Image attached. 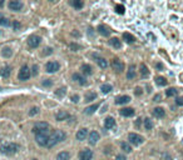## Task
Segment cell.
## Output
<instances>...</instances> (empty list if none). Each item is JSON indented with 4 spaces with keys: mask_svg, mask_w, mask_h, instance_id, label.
Returning <instances> with one entry per match:
<instances>
[{
    "mask_svg": "<svg viewBox=\"0 0 183 160\" xmlns=\"http://www.w3.org/2000/svg\"><path fill=\"white\" fill-rule=\"evenodd\" d=\"M154 101H160V95L159 94L154 96Z\"/></svg>",
    "mask_w": 183,
    "mask_h": 160,
    "instance_id": "816d5d0a",
    "label": "cell"
},
{
    "mask_svg": "<svg viewBox=\"0 0 183 160\" xmlns=\"http://www.w3.org/2000/svg\"><path fill=\"white\" fill-rule=\"evenodd\" d=\"M136 78V68L133 64L129 65L128 68V71H127V79L128 80H132V79H134Z\"/></svg>",
    "mask_w": 183,
    "mask_h": 160,
    "instance_id": "5bb4252c",
    "label": "cell"
},
{
    "mask_svg": "<svg viewBox=\"0 0 183 160\" xmlns=\"http://www.w3.org/2000/svg\"><path fill=\"white\" fill-rule=\"evenodd\" d=\"M156 84L158 86H166L167 85V79L163 78V76H157L156 78Z\"/></svg>",
    "mask_w": 183,
    "mask_h": 160,
    "instance_id": "83f0119b",
    "label": "cell"
},
{
    "mask_svg": "<svg viewBox=\"0 0 183 160\" xmlns=\"http://www.w3.org/2000/svg\"><path fill=\"white\" fill-rule=\"evenodd\" d=\"M157 68H158V69H163V66H162V64H157Z\"/></svg>",
    "mask_w": 183,
    "mask_h": 160,
    "instance_id": "f5cc1de1",
    "label": "cell"
},
{
    "mask_svg": "<svg viewBox=\"0 0 183 160\" xmlns=\"http://www.w3.org/2000/svg\"><path fill=\"white\" fill-rule=\"evenodd\" d=\"M30 75H32V73H30V69H29V66H28V65H23V66H22V69H20V70H19L18 78H19V80L25 81V80H28V79L30 78Z\"/></svg>",
    "mask_w": 183,
    "mask_h": 160,
    "instance_id": "5b68a950",
    "label": "cell"
},
{
    "mask_svg": "<svg viewBox=\"0 0 183 160\" xmlns=\"http://www.w3.org/2000/svg\"><path fill=\"white\" fill-rule=\"evenodd\" d=\"M73 80H75V81H78L80 85H86L87 84V81H86V79L83 78V76L80 75V74H78V73H75V74H73Z\"/></svg>",
    "mask_w": 183,
    "mask_h": 160,
    "instance_id": "cb8c5ba5",
    "label": "cell"
},
{
    "mask_svg": "<svg viewBox=\"0 0 183 160\" xmlns=\"http://www.w3.org/2000/svg\"><path fill=\"white\" fill-rule=\"evenodd\" d=\"M45 50H46V51H44V53H43L44 55H48V54H52V53H53V50H52V48H46V49H45Z\"/></svg>",
    "mask_w": 183,
    "mask_h": 160,
    "instance_id": "c3c4849f",
    "label": "cell"
},
{
    "mask_svg": "<svg viewBox=\"0 0 183 160\" xmlns=\"http://www.w3.org/2000/svg\"><path fill=\"white\" fill-rule=\"evenodd\" d=\"M72 5L76 9H80L83 6V1H80V0H74V1H72Z\"/></svg>",
    "mask_w": 183,
    "mask_h": 160,
    "instance_id": "ab89813d",
    "label": "cell"
},
{
    "mask_svg": "<svg viewBox=\"0 0 183 160\" xmlns=\"http://www.w3.org/2000/svg\"><path fill=\"white\" fill-rule=\"evenodd\" d=\"M8 6H9V9L13 10V11H20L23 9L24 5H23L22 1H19V0H11V1H9Z\"/></svg>",
    "mask_w": 183,
    "mask_h": 160,
    "instance_id": "30bf717a",
    "label": "cell"
},
{
    "mask_svg": "<svg viewBox=\"0 0 183 160\" xmlns=\"http://www.w3.org/2000/svg\"><path fill=\"white\" fill-rule=\"evenodd\" d=\"M2 54H3V57H4V58H10V57H11V54H13V51H11L10 48H4L3 51H2Z\"/></svg>",
    "mask_w": 183,
    "mask_h": 160,
    "instance_id": "1f68e13d",
    "label": "cell"
},
{
    "mask_svg": "<svg viewBox=\"0 0 183 160\" xmlns=\"http://www.w3.org/2000/svg\"><path fill=\"white\" fill-rule=\"evenodd\" d=\"M109 44L113 48H116V49H121L122 48V43H121V40H119L118 38H112L109 40Z\"/></svg>",
    "mask_w": 183,
    "mask_h": 160,
    "instance_id": "603a6c76",
    "label": "cell"
},
{
    "mask_svg": "<svg viewBox=\"0 0 183 160\" xmlns=\"http://www.w3.org/2000/svg\"><path fill=\"white\" fill-rule=\"evenodd\" d=\"M0 25L2 26H9L10 25V20L8 18H5L2 13H0Z\"/></svg>",
    "mask_w": 183,
    "mask_h": 160,
    "instance_id": "f1b7e54d",
    "label": "cell"
},
{
    "mask_svg": "<svg viewBox=\"0 0 183 160\" xmlns=\"http://www.w3.org/2000/svg\"><path fill=\"white\" fill-rule=\"evenodd\" d=\"M116 11L118 13V14H124V11H125V8H124V5H122V4H117L116 5Z\"/></svg>",
    "mask_w": 183,
    "mask_h": 160,
    "instance_id": "d590c367",
    "label": "cell"
},
{
    "mask_svg": "<svg viewBox=\"0 0 183 160\" xmlns=\"http://www.w3.org/2000/svg\"><path fill=\"white\" fill-rule=\"evenodd\" d=\"M176 94H177V89H174V88H170L166 92V95L167 96H174Z\"/></svg>",
    "mask_w": 183,
    "mask_h": 160,
    "instance_id": "74e56055",
    "label": "cell"
},
{
    "mask_svg": "<svg viewBox=\"0 0 183 160\" xmlns=\"http://www.w3.org/2000/svg\"><path fill=\"white\" fill-rule=\"evenodd\" d=\"M67 94V89L65 88H59L57 92H55V95L59 96V98H62V96H64Z\"/></svg>",
    "mask_w": 183,
    "mask_h": 160,
    "instance_id": "e575fe53",
    "label": "cell"
},
{
    "mask_svg": "<svg viewBox=\"0 0 183 160\" xmlns=\"http://www.w3.org/2000/svg\"><path fill=\"white\" fill-rule=\"evenodd\" d=\"M112 89H113V88H112L110 84H104V85H102V88H100V90H102L103 94H108Z\"/></svg>",
    "mask_w": 183,
    "mask_h": 160,
    "instance_id": "836d02e7",
    "label": "cell"
},
{
    "mask_svg": "<svg viewBox=\"0 0 183 160\" xmlns=\"http://www.w3.org/2000/svg\"><path fill=\"white\" fill-rule=\"evenodd\" d=\"M128 140L132 145H134V147H138V145L140 144H143L144 143V138L142 135H139L137 133H130L128 135Z\"/></svg>",
    "mask_w": 183,
    "mask_h": 160,
    "instance_id": "277c9868",
    "label": "cell"
},
{
    "mask_svg": "<svg viewBox=\"0 0 183 160\" xmlns=\"http://www.w3.org/2000/svg\"><path fill=\"white\" fill-rule=\"evenodd\" d=\"M10 74H11V66H9V65L4 66L2 70H0V75H2L3 78H9Z\"/></svg>",
    "mask_w": 183,
    "mask_h": 160,
    "instance_id": "ffe728a7",
    "label": "cell"
},
{
    "mask_svg": "<svg viewBox=\"0 0 183 160\" xmlns=\"http://www.w3.org/2000/svg\"><path fill=\"white\" fill-rule=\"evenodd\" d=\"M55 118H57L58 121H63V120H67V119H68V118H69V114L67 113L65 110H59L58 113H57V116H55Z\"/></svg>",
    "mask_w": 183,
    "mask_h": 160,
    "instance_id": "9a60e30c",
    "label": "cell"
},
{
    "mask_svg": "<svg viewBox=\"0 0 183 160\" xmlns=\"http://www.w3.org/2000/svg\"><path fill=\"white\" fill-rule=\"evenodd\" d=\"M144 128L147 130H151L153 128V123H152V120L149 119V118H146L144 119Z\"/></svg>",
    "mask_w": 183,
    "mask_h": 160,
    "instance_id": "d6a6232c",
    "label": "cell"
},
{
    "mask_svg": "<svg viewBox=\"0 0 183 160\" xmlns=\"http://www.w3.org/2000/svg\"><path fill=\"white\" fill-rule=\"evenodd\" d=\"M93 158V151L90 149H83L79 153V160H92Z\"/></svg>",
    "mask_w": 183,
    "mask_h": 160,
    "instance_id": "8fae6325",
    "label": "cell"
},
{
    "mask_svg": "<svg viewBox=\"0 0 183 160\" xmlns=\"http://www.w3.org/2000/svg\"><path fill=\"white\" fill-rule=\"evenodd\" d=\"M82 71H83L84 75H92V74H93V70H92V66L88 65V64L82 65Z\"/></svg>",
    "mask_w": 183,
    "mask_h": 160,
    "instance_id": "484cf974",
    "label": "cell"
},
{
    "mask_svg": "<svg viewBox=\"0 0 183 160\" xmlns=\"http://www.w3.org/2000/svg\"><path fill=\"white\" fill-rule=\"evenodd\" d=\"M99 108V104H93V105H90L88 108L84 109V114H87V115H92V114H94L95 113V110Z\"/></svg>",
    "mask_w": 183,
    "mask_h": 160,
    "instance_id": "ac0fdd59",
    "label": "cell"
},
{
    "mask_svg": "<svg viewBox=\"0 0 183 160\" xmlns=\"http://www.w3.org/2000/svg\"><path fill=\"white\" fill-rule=\"evenodd\" d=\"M70 159V154L68 151H62L57 155V160H69Z\"/></svg>",
    "mask_w": 183,
    "mask_h": 160,
    "instance_id": "4316f807",
    "label": "cell"
},
{
    "mask_svg": "<svg viewBox=\"0 0 183 160\" xmlns=\"http://www.w3.org/2000/svg\"><path fill=\"white\" fill-rule=\"evenodd\" d=\"M50 131V127L49 124L45 121H39V123H35L34 127H33V133L37 135V134H43V133H49Z\"/></svg>",
    "mask_w": 183,
    "mask_h": 160,
    "instance_id": "3957f363",
    "label": "cell"
},
{
    "mask_svg": "<svg viewBox=\"0 0 183 160\" xmlns=\"http://www.w3.org/2000/svg\"><path fill=\"white\" fill-rule=\"evenodd\" d=\"M32 73H33V75H37L38 74V65H34L33 66V71Z\"/></svg>",
    "mask_w": 183,
    "mask_h": 160,
    "instance_id": "bcb514c9",
    "label": "cell"
},
{
    "mask_svg": "<svg viewBox=\"0 0 183 160\" xmlns=\"http://www.w3.org/2000/svg\"><path fill=\"white\" fill-rule=\"evenodd\" d=\"M13 26H14V30H18L19 28H20V24L18 23V22H14V24H13Z\"/></svg>",
    "mask_w": 183,
    "mask_h": 160,
    "instance_id": "7dc6e473",
    "label": "cell"
},
{
    "mask_svg": "<svg viewBox=\"0 0 183 160\" xmlns=\"http://www.w3.org/2000/svg\"><path fill=\"white\" fill-rule=\"evenodd\" d=\"M140 74H142L143 78H148V75H149V70H148V68H147V65H144V64H140Z\"/></svg>",
    "mask_w": 183,
    "mask_h": 160,
    "instance_id": "f546056e",
    "label": "cell"
},
{
    "mask_svg": "<svg viewBox=\"0 0 183 160\" xmlns=\"http://www.w3.org/2000/svg\"><path fill=\"white\" fill-rule=\"evenodd\" d=\"M116 160H127V159H125V156L123 154H119V155H117Z\"/></svg>",
    "mask_w": 183,
    "mask_h": 160,
    "instance_id": "f6af8a7d",
    "label": "cell"
},
{
    "mask_svg": "<svg viewBox=\"0 0 183 160\" xmlns=\"http://www.w3.org/2000/svg\"><path fill=\"white\" fill-rule=\"evenodd\" d=\"M114 125H116V121L112 116H108L107 119L104 120V128L105 129H112V128H114Z\"/></svg>",
    "mask_w": 183,
    "mask_h": 160,
    "instance_id": "2e32d148",
    "label": "cell"
},
{
    "mask_svg": "<svg viewBox=\"0 0 183 160\" xmlns=\"http://www.w3.org/2000/svg\"><path fill=\"white\" fill-rule=\"evenodd\" d=\"M176 104H177V105H179V106H182L183 105V98H177V100H176Z\"/></svg>",
    "mask_w": 183,
    "mask_h": 160,
    "instance_id": "ee69618b",
    "label": "cell"
},
{
    "mask_svg": "<svg viewBox=\"0 0 183 160\" xmlns=\"http://www.w3.org/2000/svg\"><path fill=\"white\" fill-rule=\"evenodd\" d=\"M98 31H99V34H102L103 36H109L110 35L109 28L105 26V25H99V26H98Z\"/></svg>",
    "mask_w": 183,
    "mask_h": 160,
    "instance_id": "e0dca14e",
    "label": "cell"
},
{
    "mask_svg": "<svg viewBox=\"0 0 183 160\" xmlns=\"http://www.w3.org/2000/svg\"><path fill=\"white\" fill-rule=\"evenodd\" d=\"M49 136H50V131L49 133H43V134H37L35 135V140H37L38 145H40V147H46Z\"/></svg>",
    "mask_w": 183,
    "mask_h": 160,
    "instance_id": "8992f818",
    "label": "cell"
},
{
    "mask_svg": "<svg viewBox=\"0 0 183 160\" xmlns=\"http://www.w3.org/2000/svg\"><path fill=\"white\" fill-rule=\"evenodd\" d=\"M136 94H137V95H140V94H142V89H140V88H136Z\"/></svg>",
    "mask_w": 183,
    "mask_h": 160,
    "instance_id": "f907efd6",
    "label": "cell"
},
{
    "mask_svg": "<svg viewBox=\"0 0 183 160\" xmlns=\"http://www.w3.org/2000/svg\"><path fill=\"white\" fill-rule=\"evenodd\" d=\"M60 69V65L58 61H48L45 65V70L46 73H55Z\"/></svg>",
    "mask_w": 183,
    "mask_h": 160,
    "instance_id": "ba28073f",
    "label": "cell"
},
{
    "mask_svg": "<svg viewBox=\"0 0 183 160\" xmlns=\"http://www.w3.org/2000/svg\"><path fill=\"white\" fill-rule=\"evenodd\" d=\"M88 139H89V144L90 145L97 144L98 140H99V133H98V131H92V133L88 135Z\"/></svg>",
    "mask_w": 183,
    "mask_h": 160,
    "instance_id": "7c38bea8",
    "label": "cell"
},
{
    "mask_svg": "<svg viewBox=\"0 0 183 160\" xmlns=\"http://www.w3.org/2000/svg\"><path fill=\"white\" fill-rule=\"evenodd\" d=\"M123 39H124L125 43H128V44H132V43L136 41V38L129 33H123Z\"/></svg>",
    "mask_w": 183,
    "mask_h": 160,
    "instance_id": "d4e9b609",
    "label": "cell"
},
{
    "mask_svg": "<svg viewBox=\"0 0 183 160\" xmlns=\"http://www.w3.org/2000/svg\"><path fill=\"white\" fill-rule=\"evenodd\" d=\"M122 149H123L125 153H130V151H132V147H130L128 143H122Z\"/></svg>",
    "mask_w": 183,
    "mask_h": 160,
    "instance_id": "f35d334b",
    "label": "cell"
},
{
    "mask_svg": "<svg viewBox=\"0 0 183 160\" xmlns=\"http://www.w3.org/2000/svg\"><path fill=\"white\" fill-rule=\"evenodd\" d=\"M3 4H4V3H3V1H0V6H2V5H3Z\"/></svg>",
    "mask_w": 183,
    "mask_h": 160,
    "instance_id": "db71d44e",
    "label": "cell"
},
{
    "mask_svg": "<svg viewBox=\"0 0 183 160\" xmlns=\"http://www.w3.org/2000/svg\"><path fill=\"white\" fill-rule=\"evenodd\" d=\"M52 84H53V81H52L50 79H46V80L43 81V85H44V86H50Z\"/></svg>",
    "mask_w": 183,
    "mask_h": 160,
    "instance_id": "b9f144b4",
    "label": "cell"
},
{
    "mask_svg": "<svg viewBox=\"0 0 183 160\" xmlns=\"http://www.w3.org/2000/svg\"><path fill=\"white\" fill-rule=\"evenodd\" d=\"M87 136H88V130H87L86 128H83V129L78 130V133H76V135H75L76 140H79V141H83Z\"/></svg>",
    "mask_w": 183,
    "mask_h": 160,
    "instance_id": "4fadbf2b",
    "label": "cell"
},
{
    "mask_svg": "<svg viewBox=\"0 0 183 160\" xmlns=\"http://www.w3.org/2000/svg\"><path fill=\"white\" fill-rule=\"evenodd\" d=\"M67 138L65 133L62 130H54L53 133L50 134V136H49L48 139V144H46V148H53L55 147L58 143H62L64 139Z\"/></svg>",
    "mask_w": 183,
    "mask_h": 160,
    "instance_id": "6da1fadb",
    "label": "cell"
},
{
    "mask_svg": "<svg viewBox=\"0 0 183 160\" xmlns=\"http://www.w3.org/2000/svg\"><path fill=\"white\" fill-rule=\"evenodd\" d=\"M18 150H19V145L15 143H6L3 144L2 148H0V151L5 155H14L15 153H18Z\"/></svg>",
    "mask_w": 183,
    "mask_h": 160,
    "instance_id": "7a4b0ae2",
    "label": "cell"
},
{
    "mask_svg": "<svg viewBox=\"0 0 183 160\" xmlns=\"http://www.w3.org/2000/svg\"><path fill=\"white\" fill-rule=\"evenodd\" d=\"M121 115L122 116H133L134 115V109H132V108H123L121 110Z\"/></svg>",
    "mask_w": 183,
    "mask_h": 160,
    "instance_id": "44dd1931",
    "label": "cell"
},
{
    "mask_svg": "<svg viewBox=\"0 0 183 160\" xmlns=\"http://www.w3.org/2000/svg\"><path fill=\"white\" fill-rule=\"evenodd\" d=\"M79 48H80V46L76 45V44H70V49H73V50H74V49H79Z\"/></svg>",
    "mask_w": 183,
    "mask_h": 160,
    "instance_id": "681fc988",
    "label": "cell"
},
{
    "mask_svg": "<svg viewBox=\"0 0 183 160\" xmlns=\"http://www.w3.org/2000/svg\"><path fill=\"white\" fill-rule=\"evenodd\" d=\"M70 99H72L73 103H78V101H79V95H73Z\"/></svg>",
    "mask_w": 183,
    "mask_h": 160,
    "instance_id": "7bdbcfd3",
    "label": "cell"
},
{
    "mask_svg": "<svg viewBox=\"0 0 183 160\" xmlns=\"http://www.w3.org/2000/svg\"><path fill=\"white\" fill-rule=\"evenodd\" d=\"M38 113H39V109H38L37 106H35V108H32V110L29 111V115L33 116V115H37Z\"/></svg>",
    "mask_w": 183,
    "mask_h": 160,
    "instance_id": "60d3db41",
    "label": "cell"
},
{
    "mask_svg": "<svg viewBox=\"0 0 183 160\" xmlns=\"http://www.w3.org/2000/svg\"><path fill=\"white\" fill-rule=\"evenodd\" d=\"M112 68L116 73H122L124 70V63L122 60H119L118 58L112 60Z\"/></svg>",
    "mask_w": 183,
    "mask_h": 160,
    "instance_id": "52a82bcc",
    "label": "cell"
},
{
    "mask_svg": "<svg viewBox=\"0 0 183 160\" xmlns=\"http://www.w3.org/2000/svg\"><path fill=\"white\" fill-rule=\"evenodd\" d=\"M97 98V94L95 93H88L86 95V101H93Z\"/></svg>",
    "mask_w": 183,
    "mask_h": 160,
    "instance_id": "8d00e7d4",
    "label": "cell"
},
{
    "mask_svg": "<svg viewBox=\"0 0 183 160\" xmlns=\"http://www.w3.org/2000/svg\"><path fill=\"white\" fill-rule=\"evenodd\" d=\"M152 114L156 116V118H163V116L166 115L163 108H154L153 111H152Z\"/></svg>",
    "mask_w": 183,
    "mask_h": 160,
    "instance_id": "7402d4cb",
    "label": "cell"
},
{
    "mask_svg": "<svg viewBox=\"0 0 183 160\" xmlns=\"http://www.w3.org/2000/svg\"><path fill=\"white\" fill-rule=\"evenodd\" d=\"M129 101H130V98L128 95H122V96H119V98H117L116 104H118V105H123V104H127Z\"/></svg>",
    "mask_w": 183,
    "mask_h": 160,
    "instance_id": "d6986e66",
    "label": "cell"
},
{
    "mask_svg": "<svg viewBox=\"0 0 183 160\" xmlns=\"http://www.w3.org/2000/svg\"><path fill=\"white\" fill-rule=\"evenodd\" d=\"M97 63H98V65H99L102 69H105V68L108 66V63H107V60L103 59V58H98Z\"/></svg>",
    "mask_w": 183,
    "mask_h": 160,
    "instance_id": "4dcf8cb0",
    "label": "cell"
},
{
    "mask_svg": "<svg viewBox=\"0 0 183 160\" xmlns=\"http://www.w3.org/2000/svg\"><path fill=\"white\" fill-rule=\"evenodd\" d=\"M40 43H41V38L38 35H32L28 39V45L30 48H38L40 45Z\"/></svg>",
    "mask_w": 183,
    "mask_h": 160,
    "instance_id": "9c48e42d",
    "label": "cell"
},
{
    "mask_svg": "<svg viewBox=\"0 0 183 160\" xmlns=\"http://www.w3.org/2000/svg\"><path fill=\"white\" fill-rule=\"evenodd\" d=\"M34 160H37V159H34Z\"/></svg>",
    "mask_w": 183,
    "mask_h": 160,
    "instance_id": "11a10c76",
    "label": "cell"
}]
</instances>
